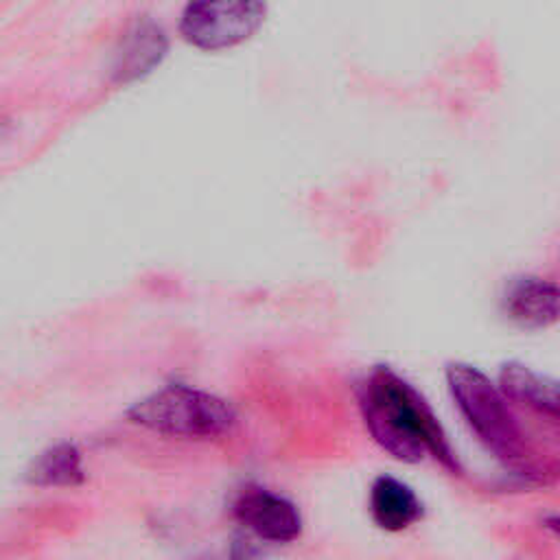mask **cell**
I'll use <instances>...</instances> for the list:
<instances>
[{"instance_id":"obj_1","label":"cell","mask_w":560,"mask_h":560,"mask_svg":"<svg viewBox=\"0 0 560 560\" xmlns=\"http://www.w3.org/2000/svg\"><path fill=\"white\" fill-rule=\"evenodd\" d=\"M359 405L370 435L392 457L416 464L431 455L448 470H457V459L435 413L394 370L374 368L361 385Z\"/></svg>"},{"instance_id":"obj_2","label":"cell","mask_w":560,"mask_h":560,"mask_svg":"<svg viewBox=\"0 0 560 560\" xmlns=\"http://www.w3.org/2000/svg\"><path fill=\"white\" fill-rule=\"evenodd\" d=\"M448 392L479 442L505 466L527 468L523 433L501 389L475 365H446Z\"/></svg>"},{"instance_id":"obj_3","label":"cell","mask_w":560,"mask_h":560,"mask_svg":"<svg viewBox=\"0 0 560 560\" xmlns=\"http://www.w3.org/2000/svg\"><path fill=\"white\" fill-rule=\"evenodd\" d=\"M127 418L149 431L175 438H217L236 422L223 398L188 385H166L127 409Z\"/></svg>"},{"instance_id":"obj_4","label":"cell","mask_w":560,"mask_h":560,"mask_svg":"<svg viewBox=\"0 0 560 560\" xmlns=\"http://www.w3.org/2000/svg\"><path fill=\"white\" fill-rule=\"evenodd\" d=\"M262 2H190L186 4L179 33L203 50H221L249 39L265 22Z\"/></svg>"},{"instance_id":"obj_5","label":"cell","mask_w":560,"mask_h":560,"mask_svg":"<svg viewBox=\"0 0 560 560\" xmlns=\"http://www.w3.org/2000/svg\"><path fill=\"white\" fill-rule=\"evenodd\" d=\"M234 514L252 534L269 542H291L302 534L298 508L269 490L249 488L234 503Z\"/></svg>"},{"instance_id":"obj_6","label":"cell","mask_w":560,"mask_h":560,"mask_svg":"<svg viewBox=\"0 0 560 560\" xmlns=\"http://www.w3.org/2000/svg\"><path fill=\"white\" fill-rule=\"evenodd\" d=\"M503 308L521 328H547L558 319V287L534 276L516 278L505 293Z\"/></svg>"},{"instance_id":"obj_7","label":"cell","mask_w":560,"mask_h":560,"mask_svg":"<svg viewBox=\"0 0 560 560\" xmlns=\"http://www.w3.org/2000/svg\"><path fill=\"white\" fill-rule=\"evenodd\" d=\"M168 42L164 31L151 20H138L120 42L114 63L116 81H133L151 72L166 55Z\"/></svg>"},{"instance_id":"obj_8","label":"cell","mask_w":560,"mask_h":560,"mask_svg":"<svg viewBox=\"0 0 560 560\" xmlns=\"http://www.w3.org/2000/svg\"><path fill=\"white\" fill-rule=\"evenodd\" d=\"M372 521L385 532H402L422 518V501L400 479L381 475L370 488Z\"/></svg>"},{"instance_id":"obj_9","label":"cell","mask_w":560,"mask_h":560,"mask_svg":"<svg viewBox=\"0 0 560 560\" xmlns=\"http://www.w3.org/2000/svg\"><path fill=\"white\" fill-rule=\"evenodd\" d=\"M499 389L505 398L527 405L551 418L558 416V383L542 374H536L523 363H503L499 372Z\"/></svg>"},{"instance_id":"obj_10","label":"cell","mask_w":560,"mask_h":560,"mask_svg":"<svg viewBox=\"0 0 560 560\" xmlns=\"http://www.w3.org/2000/svg\"><path fill=\"white\" fill-rule=\"evenodd\" d=\"M26 479L35 486H79L85 481V470H83V459L81 451L70 444V442H59L44 453H39L28 472Z\"/></svg>"},{"instance_id":"obj_11","label":"cell","mask_w":560,"mask_h":560,"mask_svg":"<svg viewBox=\"0 0 560 560\" xmlns=\"http://www.w3.org/2000/svg\"><path fill=\"white\" fill-rule=\"evenodd\" d=\"M223 560H258L256 556V549L247 542V540H241L236 538L230 549H228V556Z\"/></svg>"}]
</instances>
